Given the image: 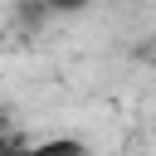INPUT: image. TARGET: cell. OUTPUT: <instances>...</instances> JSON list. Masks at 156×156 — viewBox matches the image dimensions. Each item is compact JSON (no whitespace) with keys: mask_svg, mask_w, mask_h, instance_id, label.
<instances>
[{"mask_svg":"<svg viewBox=\"0 0 156 156\" xmlns=\"http://www.w3.org/2000/svg\"><path fill=\"white\" fill-rule=\"evenodd\" d=\"M34 156H93V146L78 141V136H49V141L34 146Z\"/></svg>","mask_w":156,"mask_h":156,"instance_id":"6da1fadb","label":"cell"}]
</instances>
